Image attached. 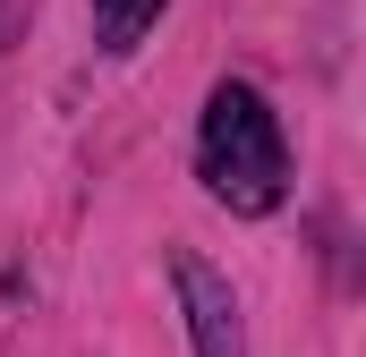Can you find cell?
<instances>
[{
	"mask_svg": "<svg viewBox=\"0 0 366 357\" xmlns=\"http://www.w3.org/2000/svg\"><path fill=\"white\" fill-rule=\"evenodd\" d=\"M196 162H204V187H213L230 213H273L281 204V187H290V145H281V119L264 111L256 86H213L204 94Z\"/></svg>",
	"mask_w": 366,
	"mask_h": 357,
	"instance_id": "6da1fadb",
	"label": "cell"
},
{
	"mask_svg": "<svg viewBox=\"0 0 366 357\" xmlns=\"http://www.w3.org/2000/svg\"><path fill=\"white\" fill-rule=\"evenodd\" d=\"M171 281H179V306H187V341H196V357H247L230 281L204 264V256H187V247L171 256Z\"/></svg>",
	"mask_w": 366,
	"mask_h": 357,
	"instance_id": "7a4b0ae2",
	"label": "cell"
},
{
	"mask_svg": "<svg viewBox=\"0 0 366 357\" xmlns=\"http://www.w3.org/2000/svg\"><path fill=\"white\" fill-rule=\"evenodd\" d=\"M94 17H102V51H137V34L162 17V0H94Z\"/></svg>",
	"mask_w": 366,
	"mask_h": 357,
	"instance_id": "3957f363",
	"label": "cell"
}]
</instances>
